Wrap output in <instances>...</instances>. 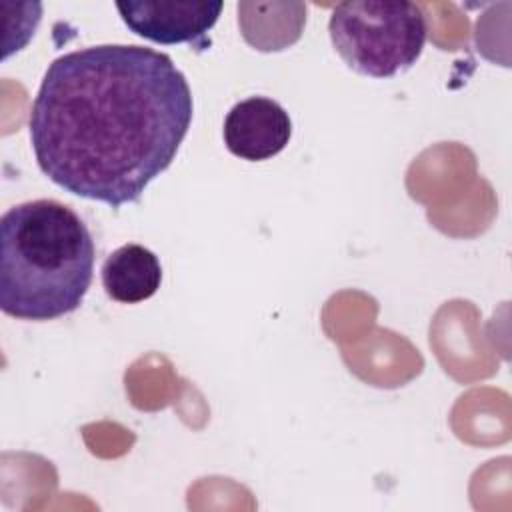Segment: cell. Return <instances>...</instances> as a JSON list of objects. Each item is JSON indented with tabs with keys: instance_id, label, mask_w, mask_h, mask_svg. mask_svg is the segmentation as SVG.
Instances as JSON below:
<instances>
[{
	"instance_id": "obj_6",
	"label": "cell",
	"mask_w": 512,
	"mask_h": 512,
	"mask_svg": "<svg viewBox=\"0 0 512 512\" xmlns=\"http://www.w3.org/2000/svg\"><path fill=\"white\" fill-rule=\"evenodd\" d=\"M162 284L158 256L140 244L116 248L102 264L104 292L122 304H138L152 298Z\"/></svg>"
},
{
	"instance_id": "obj_4",
	"label": "cell",
	"mask_w": 512,
	"mask_h": 512,
	"mask_svg": "<svg viewBox=\"0 0 512 512\" xmlns=\"http://www.w3.org/2000/svg\"><path fill=\"white\" fill-rule=\"evenodd\" d=\"M222 2L210 0H128L116 2L122 22L140 38L156 44H210L208 32L218 22Z\"/></svg>"
},
{
	"instance_id": "obj_2",
	"label": "cell",
	"mask_w": 512,
	"mask_h": 512,
	"mask_svg": "<svg viewBox=\"0 0 512 512\" xmlns=\"http://www.w3.org/2000/svg\"><path fill=\"white\" fill-rule=\"evenodd\" d=\"M96 246L66 204L40 198L0 218V308L16 320L46 322L80 308L94 276Z\"/></svg>"
},
{
	"instance_id": "obj_5",
	"label": "cell",
	"mask_w": 512,
	"mask_h": 512,
	"mask_svg": "<svg viewBox=\"0 0 512 512\" xmlns=\"http://www.w3.org/2000/svg\"><path fill=\"white\" fill-rule=\"evenodd\" d=\"M222 134L226 148L234 156L260 162L280 154L288 146L292 120L276 100L250 96L230 108Z\"/></svg>"
},
{
	"instance_id": "obj_1",
	"label": "cell",
	"mask_w": 512,
	"mask_h": 512,
	"mask_svg": "<svg viewBox=\"0 0 512 512\" xmlns=\"http://www.w3.org/2000/svg\"><path fill=\"white\" fill-rule=\"evenodd\" d=\"M192 114V90L168 54L100 44L48 64L28 130L56 186L118 210L172 164Z\"/></svg>"
},
{
	"instance_id": "obj_3",
	"label": "cell",
	"mask_w": 512,
	"mask_h": 512,
	"mask_svg": "<svg viewBox=\"0 0 512 512\" xmlns=\"http://www.w3.org/2000/svg\"><path fill=\"white\" fill-rule=\"evenodd\" d=\"M328 32L348 68L370 78H392L416 64L428 26L414 2L354 0L334 6Z\"/></svg>"
}]
</instances>
